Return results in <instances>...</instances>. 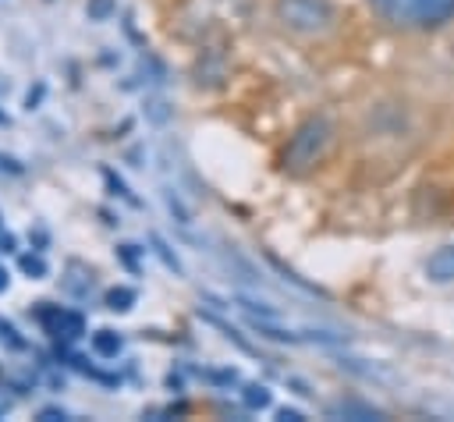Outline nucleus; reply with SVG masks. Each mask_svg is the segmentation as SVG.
<instances>
[{"mask_svg":"<svg viewBox=\"0 0 454 422\" xmlns=\"http://www.w3.org/2000/svg\"><path fill=\"white\" fill-rule=\"evenodd\" d=\"M103 181L110 184V195H121V199H128V202H138V199H131V195H128V184H124L114 170H103Z\"/></svg>","mask_w":454,"mask_h":422,"instance_id":"15","label":"nucleus"},{"mask_svg":"<svg viewBox=\"0 0 454 422\" xmlns=\"http://www.w3.org/2000/svg\"><path fill=\"white\" fill-rule=\"evenodd\" d=\"M18 270H21L28 280H43V277L50 273L46 259L39 255V248H35V252H25V255H18Z\"/></svg>","mask_w":454,"mask_h":422,"instance_id":"10","label":"nucleus"},{"mask_svg":"<svg viewBox=\"0 0 454 422\" xmlns=\"http://www.w3.org/2000/svg\"><path fill=\"white\" fill-rule=\"evenodd\" d=\"M85 333V319H82V312H67L64 309V319H60V333L57 337H64V340H78Z\"/></svg>","mask_w":454,"mask_h":422,"instance_id":"11","label":"nucleus"},{"mask_svg":"<svg viewBox=\"0 0 454 422\" xmlns=\"http://www.w3.org/2000/svg\"><path fill=\"white\" fill-rule=\"evenodd\" d=\"M326 415L330 418H355V422H376V418H383L380 408L362 404V401H337V404L326 408Z\"/></svg>","mask_w":454,"mask_h":422,"instance_id":"5","label":"nucleus"},{"mask_svg":"<svg viewBox=\"0 0 454 422\" xmlns=\"http://www.w3.org/2000/svg\"><path fill=\"white\" fill-rule=\"evenodd\" d=\"M135 287H128V284H117V287H110L106 294H103V301H106V309L110 312H128L131 305H135Z\"/></svg>","mask_w":454,"mask_h":422,"instance_id":"8","label":"nucleus"},{"mask_svg":"<svg viewBox=\"0 0 454 422\" xmlns=\"http://www.w3.org/2000/svg\"><path fill=\"white\" fill-rule=\"evenodd\" d=\"M330 142H333V124H330L323 113L309 117L305 124H298V131L291 135V142H287V149H284V170H291V174L312 170V167L326 156Z\"/></svg>","mask_w":454,"mask_h":422,"instance_id":"1","label":"nucleus"},{"mask_svg":"<svg viewBox=\"0 0 454 422\" xmlns=\"http://www.w3.org/2000/svg\"><path fill=\"white\" fill-rule=\"evenodd\" d=\"M0 227H4V216H0Z\"/></svg>","mask_w":454,"mask_h":422,"instance_id":"25","label":"nucleus"},{"mask_svg":"<svg viewBox=\"0 0 454 422\" xmlns=\"http://www.w3.org/2000/svg\"><path fill=\"white\" fill-rule=\"evenodd\" d=\"M426 277H429L433 284H450V280H454V245H443V248H436V252L429 255Z\"/></svg>","mask_w":454,"mask_h":422,"instance_id":"4","label":"nucleus"},{"mask_svg":"<svg viewBox=\"0 0 454 422\" xmlns=\"http://www.w3.org/2000/svg\"><path fill=\"white\" fill-rule=\"evenodd\" d=\"M121 348H124V337H121L117 330H96V333H92V351H96L99 358H117Z\"/></svg>","mask_w":454,"mask_h":422,"instance_id":"6","label":"nucleus"},{"mask_svg":"<svg viewBox=\"0 0 454 422\" xmlns=\"http://www.w3.org/2000/svg\"><path fill=\"white\" fill-rule=\"evenodd\" d=\"M11 287V273H7V266H0V294Z\"/></svg>","mask_w":454,"mask_h":422,"instance_id":"23","label":"nucleus"},{"mask_svg":"<svg viewBox=\"0 0 454 422\" xmlns=\"http://www.w3.org/2000/svg\"><path fill=\"white\" fill-rule=\"evenodd\" d=\"M397 28H440L454 18V0H369Z\"/></svg>","mask_w":454,"mask_h":422,"instance_id":"2","label":"nucleus"},{"mask_svg":"<svg viewBox=\"0 0 454 422\" xmlns=\"http://www.w3.org/2000/svg\"><path fill=\"white\" fill-rule=\"evenodd\" d=\"M28 238H32V241H35V245H39V252H43V248H46V231H43V227H35V231H32V234H28Z\"/></svg>","mask_w":454,"mask_h":422,"instance_id":"22","label":"nucleus"},{"mask_svg":"<svg viewBox=\"0 0 454 422\" xmlns=\"http://www.w3.org/2000/svg\"><path fill=\"white\" fill-rule=\"evenodd\" d=\"M277 18L301 35H323L333 28V4L330 0H277Z\"/></svg>","mask_w":454,"mask_h":422,"instance_id":"3","label":"nucleus"},{"mask_svg":"<svg viewBox=\"0 0 454 422\" xmlns=\"http://www.w3.org/2000/svg\"><path fill=\"white\" fill-rule=\"evenodd\" d=\"M0 124H7V113H4V110H0Z\"/></svg>","mask_w":454,"mask_h":422,"instance_id":"24","label":"nucleus"},{"mask_svg":"<svg viewBox=\"0 0 454 422\" xmlns=\"http://www.w3.org/2000/svg\"><path fill=\"white\" fill-rule=\"evenodd\" d=\"M0 337H4V340H7L11 348H25V340L18 337V330H14L11 323H0Z\"/></svg>","mask_w":454,"mask_h":422,"instance_id":"17","label":"nucleus"},{"mask_svg":"<svg viewBox=\"0 0 454 422\" xmlns=\"http://www.w3.org/2000/svg\"><path fill=\"white\" fill-rule=\"evenodd\" d=\"M153 248H156V255L163 259V266H167V270H174V273H181V262H177V255L170 252V245H167V241H163L160 234H153Z\"/></svg>","mask_w":454,"mask_h":422,"instance_id":"13","label":"nucleus"},{"mask_svg":"<svg viewBox=\"0 0 454 422\" xmlns=\"http://www.w3.org/2000/svg\"><path fill=\"white\" fill-rule=\"evenodd\" d=\"M241 401H245V408L262 411V408H270L273 394H270V387H262V383H245V387H241Z\"/></svg>","mask_w":454,"mask_h":422,"instance_id":"9","label":"nucleus"},{"mask_svg":"<svg viewBox=\"0 0 454 422\" xmlns=\"http://www.w3.org/2000/svg\"><path fill=\"white\" fill-rule=\"evenodd\" d=\"M0 252H14V234L11 231L0 234Z\"/></svg>","mask_w":454,"mask_h":422,"instance_id":"21","label":"nucleus"},{"mask_svg":"<svg viewBox=\"0 0 454 422\" xmlns=\"http://www.w3.org/2000/svg\"><path fill=\"white\" fill-rule=\"evenodd\" d=\"M39 422H64L67 418V411L64 408H57V404H46V408H39V415H35Z\"/></svg>","mask_w":454,"mask_h":422,"instance_id":"16","label":"nucleus"},{"mask_svg":"<svg viewBox=\"0 0 454 422\" xmlns=\"http://www.w3.org/2000/svg\"><path fill=\"white\" fill-rule=\"evenodd\" d=\"M138 255H142V248H138V245H117V259H121L131 273H138Z\"/></svg>","mask_w":454,"mask_h":422,"instance_id":"14","label":"nucleus"},{"mask_svg":"<svg viewBox=\"0 0 454 422\" xmlns=\"http://www.w3.org/2000/svg\"><path fill=\"white\" fill-rule=\"evenodd\" d=\"M277 418H280V422H301L305 415H301L298 408H280V411H277Z\"/></svg>","mask_w":454,"mask_h":422,"instance_id":"19","label":"nucleus"},{"mask_svg":"<svg viewBox=\"0 0 454 422\" xmlns=\"http://www.w3.org/2000/svg\"><path fill=\"white\" fill-rule=\"evenodd\" d=\"M43 92H46V85L39 82L35 89H28V96H25V110H35L39 106V99H43Z\"/></svg>","mask_w":454,"mask_h":422,"instance_id":"18","label":"nucleus"},{"mask_svg":"<svg viewBox=\"0 0 454 422\" xmlns=\"http://www.w3.org/2000/svg\"><path fill=\"white\" fill-rule=\"evenodd\" d=\"M67 273H71V277H64V287H67L74 298H85V294L92 291V273H89L82 262H67Z\"/></svg>","mask_w":454,"mask_h":422,"instance_id":"7","label":"nucleus"},{"mask_svg":"<svg viewBox=\"0 0 454 422\" xmlns=\"http://www.w3.org/2000/svg\"><path fill=\"white\" fill-rule=\"evenodd\" d=\"M114 11H117V0H89V4H85L89 21H106Z\"/></svg>","mask_w":454,"mask_h":422,"instance_id":"12","label":"nucleus"},{"mask_svg":"<svg viewBox=\"0 0 454 422\" xmlns=\"http://www.w3.org/2000/svg\"><path fill=\"white\" fill-rule=\"evenodd\" d=\"M149 117L153 121H167V110H163V103L156 99V103H149Z\"/></svg>","mask_w":454,"mask_h":422,"instance_id":"20","label":"nucleus"}]
</instances>
